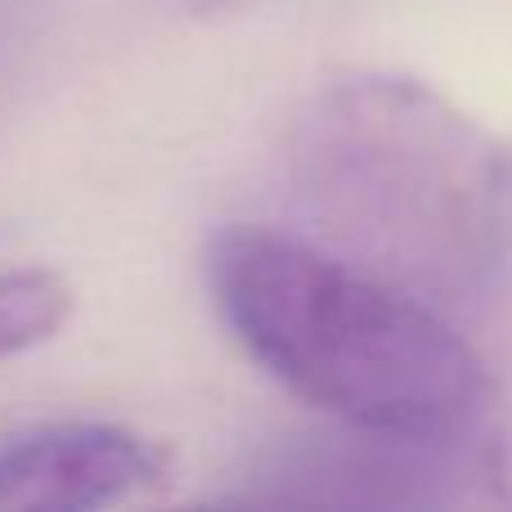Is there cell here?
Listing matches in <instances>:
<instances>
[{"label": "cell", "instance_id": "7a4b0ae2", "mask_svg": "<svg viewBox=\"0 0 512 512\" xmlns=\"http://www.w3.org/2000/svg\"><path fill=\"white\" fill-rule=\"evenodd\" d=\"M207 283L243 351L333 423L400 436L486 427L495 382L445 310L324 243L230 225L212 239Z\"/></svg>", "mask_w": 512, "mask_h": 512}, {"label": "cell", "instance_id": "277c9868", "mask_svg": "<svg viewBox=\"0 0 512 512\" xmlns=\"http://www.w3.org/2000/svg\"><path fill=\"white\" fill-rule=\"evenodd\" d=\"M167 477V454L122 423H41L0 441V512L108 508Z\"/></svg>", "mask_w": 512, "mask_h": 512}, {"label": "cell", "instance_id": "5b68a950", "mask_svg": "<svg viewBox=\"0 0 512 512\" xmlns=\"http://www.w3.org/2000/svg\"><path fill=\"white\" fill-rule=\"evenodd\" d=\"M72 306H77L72 283L59 270L41 265L0 270V360L50 342L68 324Z\"/></svg>", "mask_w": 512, "mask_h": 512}, {"label": "cell", "instance_id": "6da1fadb", "mask_svg": "<svg viewBox=\"0 0 512 512\" xmlns=\"http://www.w3.org/2000/svg\"><path fill=\"white\" fill-rule=\"evenodd\" d=\"M288 185L306 239L468 310L512 265V135L405 72L324 81L292 122Z\"/></svg>", "mask_w": 512, "mask_h": 512}, {"label": "cell", "instance_id": "3957f363", "mask_svg": "<svg viewBox=\"0 0 512 512\" xmlns=\"http://www.w3.org/2000/svg\"><path fill=\"white\" fill-rule=\"evenodd\" d=\"M504 481V454L481 432L400 436L342 427L283 436L252 459L234 499L243 504H360L441 508L490 499Z\"/></svg>", "mask_w": 512, "mask_h": 512}]
</instances>
